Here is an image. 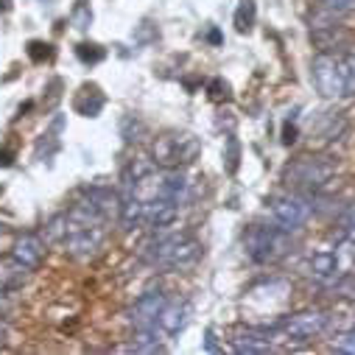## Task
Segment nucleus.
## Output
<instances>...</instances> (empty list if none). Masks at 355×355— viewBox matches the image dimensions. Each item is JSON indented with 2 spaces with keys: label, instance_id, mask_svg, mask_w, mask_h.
<instances>
[{
  "label": "nucleus",
  "instance_id": "nucleus-21",
  "mask_svg": "<svg viewBox=\"0 0 355 355\" xmlns=\"http://www.w3.org/2000/svg\"><path fill=\"white\" fill-rule=\"evenodd\" d=\"M316 9L330 12L336 17H344V15H352L355 12V0H316Z\"/></svg>",
  "mask_w": 355,
  "mask_h": 355
},
{
  "label": "nucleus",
  "instance_id": "nucleus-26",
  "mask_svg": "<svg viewBox=\"0 0 355 355\" xmlns=\"http://www.w3.org/2000/svg\"><path fill=\"white\" fill-rule=\"evenodd\" d=\"M78 59L81 62H101L104 59V51L98 45H78Z\"/></svg>",
  "mask_w": 355,
  "mask_h": 355
},
{
  "label": "nucleus",
  "instance_id": "nucleus-24",
  "mask_svg": "<svg viewBox=\"0 0 355 355\" xmlns=\"http://www.w3.org/2000/svg\"><path fill=\"white\" fill-rule=\"evenodd\" d=\"M333 347H336L338 352H349V355H355V327H352V330L338 333V336H336V341H333Z\"/></svg>",
  "mask_w": 355,
  "mask_h": 355
},
{
  "label": "nucleus",
  "instance_id": "nucleus-14",
  "mask_svg": "<svg viewBox=\"0 0 355 355\" xmlns=\"http://www.w3.org/2000/svg\"><path fill=\"white\" fill-rule=\"evenodd\" d=\"M188 322H191V302H185V300H168V305L162 308L157 324H159V330L165 336H176L180 330L188 327Z\"/></svg>",
  "mask_w": 355,
  "mask_h": 355
},
{
  "label": "nucleus",
  "instance_id": "nucleus-29",
  "mask_svg": "<svg viewBox=\"0 0 355 355\" xmlns=\"http://www.w3.org/2000/svg\"><path fill=\"white\" fill-rule=\"evenodd\" d=\"M205 349H210V352H216V349H218V344H216V336H213V330H207V341H205Z\"/></svg>",
  "mask_w": 355,
  "mask_h": 355
},
{
  "label": "nucleus",
  "instance_id": "nucleus-3",
  "mask_svg": "<svg viewBox=\"0 0 355 355\" xmlns=\"http://www.w3.org/2000/svg\"><path fill=\"white\" fill-rule=\"evenodd\" d=\"M288 235L291 232H286L277 224H272V227L269 224H252L246 230V235H243V249H246L252 263H260V266L263 263H275V260L288 254V249H291V238Z\"/></svg>",
  "mask_w": 355,
  "mask_h": 355
},
{
  "label": "nucleus",
  "instance_id": "nucleus-18",
  "mask_svg": "<svg viewBox=\"0 0 355 355\" xmlns=\"http://www.w3.org/2000/svg\"><path fill=\"white\" fill-rule=\"evenodd\" d=\"M26 275H28V269L20 266L15 257L12 260H0V297L20 288L26 283Z\"/></svg>",
  "mask_w": 355,
  "mask_h": 355
},
{
  "label": "nucleus",
  "instance_id": "nucleus-23",
  "mask_svg": "<svg viewBox=\"0 0 355 355\" xmlns=\"http://www.w3.org/2000/svg\"><path fill=\"white\" fill-rule=\"evenodd\" d=\"M238 159H241V146L235 137H227V154H224V168L227 173H235L238 171Z\"/></svg>",
  "mask_w": 355,
  "mask_h": 355
},
{
  "label": "nucleus",
  "instance_id": "nucleus-10",
  "mask_svg": "<svg viewBox=\"0 0 355 355\" xmlns=\"http://www.w3.org/2000/svg\"><path fill=\"white\" fill-rule=\"evenodd\" d=\"M305 272L311 280H316L319 286H336L341 280V257L336 252H313L308 257Z\"/></svg>",
  "mask_w": 355,
  "mask_h": 355
},
{
  "label": "nucleus",
  "instance_id": "nucleus-9",
  "mask_svg": "<svg viewBox=\"0 0 355 355\" xmlns=\"http://www.w3.org/2000/svg\"><path fill=\"white\" fill-rule=\"evenodd\" d=\"M165 305H168L165 291H159V288L146 291V294L132 305V311H129V324H132L135 330L159 327L157 322H159V313H162V308H165Z\"/></svg>",
  "mask_w": 355,
  "mask_h": 355
},
{
  "label": "nucleus",
  "instance_id": "nucleus-11",
  "mask_svg": "<svg viewBox=\"0 0 355 355\" xmlns=\"http://www.w3.org/2000/svg\"><path fill=\"white\" fill-rule=\"evenodd\" d=\"M81 202H84L87 207H93L104 221H112V218L118 221L123 196H118L112 188H101V185H96V188H84V191H81Z\"/></svg>",
  "mask_w": 355,
  "mask_h": 355
},
{
  "label": "nucleus",
  "instance_id": "nucleus-22",
  "mask_svg": "<svg viewBox=\"0 0 355 355\" xmlns=\"http://www.w3.org/2000/svg\"><path fill=\"white\" fill-rule=\"evenodd\" d=\"M70 23H73L78 31H84L87 26L93 23V12H90V6H87L84 0H81V3H78L76 9H73V15H70Z\"/></svg>",
  "mask_w": 355,
  "mask_h": 355
},
{
  "label": "nucleus",
  "instance_id": "nucleus-19",
  "mask_svg": "<svg viewBox=\"0 0 355 355\" xmlns=\"http://www.w3.org/2000/svg\"><path fill=\"white\" fill-rule=\"evenodd\" d=\"M254 17H257V6H254V0H241V6L235 12V28L241 34H249L252 26H254Z\"/></svg>",
  "mask_w": 355,
  "mask_h": 355
},
{
  "label": "nucleus",
  "instance_id": "nucleus-25",
  "mask_svg": "<svg viewBox=\"0 0 355 355\" xmlns=\"http://www.w3.org/2000/svg\"><path fill=\"white\" fill-rule=\"evenodd\" d=\"M51 53H53V51H51V45H48V42H37V40H34V42H28V56H31L34 62L51 59Z\"/></svg>",
  "mask_w": 355,
  "mask_h": 355
},
{
  "label": "nucleus",
  "instance_id": "nucleus-17",
  "mask_svg": "<svg viewBox=\"0 0 355 355\" xmlns=\"http://www.w3.org/2000/svg\"><path fill=\"white\" fill-rule=\"evenodd\" d=\"M118 224L132 232V230H140L146 227V199H140L137 193H123V202H121V216H118Z\"/></svg>",
  "mask_w": 355,
  "mask_h": 355
},
{
  "label": "nucleus",
  "instance_id": "nucleus-13",
  "mask_svg": "<svg viewBox=\"0 0 355 355\" xmlns=\"http://www.w3.org/2000/svg\"><path fill=\"white\" fill-rule=\"evenodd\" d=\"M176 218H180V205L168 199H148L146 202V227L154 232L168 230Z\"/></svg>",
  "mask_w": 355,
  "mask_h": 355
},
{
  "label": "nucleus",
  "instance_id": "nucleus-8",
  "mask_svg": "<svg viewBox=\"0 0 355 355\" xmlns=\"http://www.w3.org/2000/svg\"><path fill=\"white\" fill-rule=\"evenodd\" d=\"M67 221H70V216H67ZM101 243H104V227H81L76 221H70V232L62 241L64 252L73 260H93L101 252Z\"/></svg>",
  "mask_w": 355,
  "mask_h": 355
},
{
  "label": "nucleus",
  "instance_id": "nucleus-28",
  "mask_svg": "<svg viewBox=\"0 0 355 355\" xmlns=\"http://www.w3.org/2000/svg\"><path fill=\"white\" fill-rule=\"evenodd\" d=\"M9 341V324L3 322V319H0V347H3Z\"/></svg>",
  "mask_w": 355,
  "mask_h": 355
},
{
  "label": "nucleus",
  "instance_id": "nucleus-5",
  "mask_svg": "<svg viewBox=\"0 0 355 355\" xmlns=\"http://www.w3.org/2000/svg\"><path fill=\"white\" fill-rule=\"evenodd\" d=\"M336 173V165L330 159H322V157H300L294 162L286 165L283 171V180L300 191H319L324 188Z\"/></svg>",
  "mask_w": 355,
  "mask_h": 355
},
{
  "label": "nucleus",
  "instance_id": "nucleus-16",
  "mask_svg": "<svg viewBox=\"0 0 355 355\" xmlns=\"http://www.w3.org/2000/svg\"><path fill=\"white\" fill-rule=\"evenodd\" d=\"M230 341L238 355H263L275 349V338L269 330H246L243 336H235Z\"/></svg>",
  "mask_w": 355,
  "mask_h": 355
},
{
  "label": "nucleus",
  "instance_id": "nucleus-2",
  "mask_svg": "<svg viewBox=\"0 0 355 355\" xmlns=\"http://www.w3.org/2000/svg\"><path fill=\"white\" fill-rule=\"evenodd\" d=\"M202 143L191 132H162L151 140V159L159 168H185L196 162Z\"/></svg>",
  "mask_w": 355,
  "mask_h": 355
},
{
  "label": "nucleus",
  "instance_id": "nucleus-20",
  "mask_svg": "<svg viewBox=\"0 0 355 355\" xmlns=\"http://www.w3.org/2000/svg\"><path fill=\"white\" fill-rule=\"evenodd\" d=\"M341 76H344V98L355 96V51H341Z\"/></svg>",
  "mask_w": 355,
  "mask_h": 355
},
{
  "label": "nucleus",
  "instance_id": "nucleus-4",
  "mask_svg": "<svg viewBox=\"0 0 355 355\" xmlns=\"http://www.w3.org/2000/svg\"><path fill=\"white\" fill-rule=\"evenodd\" d=\"M327 324H330V316L324 311H302V313L286 316L269 333H272V338H283L291 344H308L316 336H322L327 330Z\"/></svg>",
  "mask_w": 355,
  "mask_h": 355
},
{
  "label": "nucleus",
  "instance_id": "nucleus-12",
  "mask_svg": "<svg viewBox=\"0 0 355 355\" xmlns=\"http://www.w3.org/2000/svg\"><path fill=\"white\" fill-rule=\"evenodd\" d=\"M311 42L319 48V53H341L349 45V31L338 23L316 26L311 28Z\"/></svg>",
  "mask_w": 355,
  "mask_h": 355
},
{
  "label": "nucleus",
  "instance_id": "nucleus-6",
  "mask_svg": "<svg viewBox=\"0 0 355 355\" xmlns=\"http://www.w3.org/2000/svg\"><path fill=\"white\" fill-rule=\"evenodd\" d=\"M311 81L322 98H344L341 53H319L311 62Z\"/></svg>",
  "mask_w": 355,
  "mask_h": 355
},
{
  "label": "nucleus",
  "instance_id": "nucleus-7",
  "mask_svg": "<svg viewBox=\"0 0 355 355\" xmlns=\"http://www.w3.org/2000/svg\"><path fill=\"white\" fill-rule=\"evenodd\" d=\"M313 213V205L308 196H300V193H291V196H277L272 199V221L277 227H283L286 232H297L308 224Z\"/></svg>",
  "mask_w": 355,
  "mask_h": 355
},
{
  "label": "nucleus",
  "instance_id": "nucleus-30",
  "mask_svg": "<svg viewBox=\"0 0 355 355\" xmlns=\"http://www.w3.org/2000/svg\"><path fill=\"white\" fill-rule=\"evenodd\" d=\"M0 165H12V151H0Z\"/></svg>",
  "mask_w": 355,
  "mask_h": 355
},
{
  "label": "nucleus",
  "instance_id": "nucleus-27",
  "mask_svg": "<svg viewBox=\"0 0 355 355\" xmlns=\"http://www.w3.org/2000/svg\"><path fill=\"white\" fill-rule=\"evenodd\" d=\"M294 140H297V126H286V132H283V143L291 146Z\"/></svg>",
  "mask_w": 355,
  "mask_h": 355
},
{
  "label": "nucleus",
  "instance_id": "nucleus-15",
  "mask_svg": "<svg viewBox=\"0 0 355 355\" xmlns=\"http://www.w3.org/2000/svg\"><path fill=\"white\" fill-rule=\"evenodd\" d=\"M12 257L20 266H26L28 272H34L37 266L42 263V257H45V241L40 235H20L15 241V246H12Z\"/></svg>",
  "mask_w": 355,
  "mask_h": 355
},
{
  "label": "nucleus",
  "instance_id": "nucleus-1",
  "mask_svg": "<svg viewBox=\"0 0 355 355\" xmlns=\"http://www.w3.org/2000/svg\"><path fill=\"white\" fill-rule=\"evenodd\" d=\"M143 263H148L151 269H162V272H182L196 266V260L202 257V243L188 235V232H173V235H157L154 241H148L140 252Z\"/></svg>",
  "mask_w": 355,
  "mask_h": 355
}]
</instances>
